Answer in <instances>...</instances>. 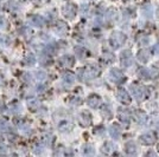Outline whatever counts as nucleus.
Listing matches in <instances>:
<instances>
[{
  "label": "nucleus",
  "instance_id": "nucleus-20",
  "mask_svg": "<svg viewBox=\"0 0 159 157\" xmlns=\"http://www.w3.org/2000/svg\"><path fill=\"white\" fill-rule=\"evenodd\" d=\"M106 131V129L102 126V125H100V126H98L96 129H95V134H103Z\"/></svg>",
  "mask_w": 159,
  "mask_h": 157
},
{
  "label": "nucleus",
  "instance_id": "nucleus-4",
  "mask_svg": "<svg viewBox=\"0 0 159 157\" xmlns=\"http://www.w3.org/2000/svg\"><path fill=\"white\" fill-rule=\"evenodd\" d=\"M109 78L112 79L114 83H116V84L124 83V82L126 80L125 74L120 71V70H118L116 67H114V69H112V70H111V72H109Z\"/></svg>",
  "mask_w": 159,
  "mask_h": 157
},
{
  "label": "nucleus",
  "instance_id": "nucleus-12",
  "mask_svg": "<svg viewBox=\"0 0 159 157\" xmlns=\"http://www.w3.org/2000/svg\"><path fill=\"white\" fill-rule=\"evenodd\" d=\"M114 150H115V144L113 143V142H105V144L101 148V151L105 155H111Z\"/></svg>",
  "mask_w": 159,
  "mask_h": 157
},
{
  "label": "nucleus",
  "instance_id": "nucleus-9",
  "mask_svg": "<svg viewBox=\"0 0 159 157\" xmlns=\"http://www.w3.org/2000/svg\"><path fill=\"white\" fill-rule=\"evenodd\" d=\"M125 152H126L127 155H129V156H134V155H137V152H138V149H137V145L134 142H127L125 144Z\"/></svg>",
  "mask_w": 159,
  "mask_h": 157
},
{
  "label": "nucleus",
  "instance_id": "nucleus-15",
  "mask_svg": "<svg viewBox=\"0 0 159 157\" xmlns=\"http://www.w3.org/2000/svg\"><path fill=\"white\" fill-rule=\"evenodd\" d=\"M135 121L139 123V124H145L147 122V115L144 111H135Z\"/></svg>",
  "mask_w": 159,
  "mask_h": 157
},
{
  "label": "nucleus",
  "instance_id": "nucleus-19",
  "mask_svg": "<svg viewBox=\"0 0 159 157\" xmlns=\"http://www.w3.org/2000/svg\"><path fill=\"white\" fill-rule=\"evenodd\" d=\"M138 41L140 43V45H146V44L148 43V38H147L146 36H144V37H143V39L138 38Z\"/></svg>",
  "mask_w": 159,
  "mask_h": 157
},
{
  "label": "nucleus",
  "instance_id": "nucleus-14",
  "mask_svg": "<svg viewBox=\"0 0 159 157\" xmlns=\"http://www.w3.org/2000/svg\"><path fill=\"white\" fill-rule=\"evenodd\" d=\"M88 104L90 105L92 108H98L101 104V97L98 96V95H92L88 98Z\"/></svg>",
  "mask_w": 159,
  "mask_h": 157
},
{
  "label": "nucleus",
  "instance_id": "nucleus-2",
  "mask_svg": "<svg viewBox=\"0 0 159 157\" xmlns=\"http://www.w3.org/2000/svg\"><path fill=\"white\" fill-rule=\"evenodd\" d=\"M129 90L132 92L133 97L137 99L138 102H141L145 98H147V93H146V87L141 86L138 83H133L129 86Z\"/></svg>",
  "mask_w": 159,
  "mask_h": 157
},
{
  "label": "nucleus",
  "instance_id": "nucleus-18",
  "mask_svg": "<svg viewBox=\"0 0 159 157\" xmlns=\"http://www.w3.org/2000/svg\"><path fill=\"white\" fill-rule=\"evenodd\" d=\"M101 113H102V116L105 118H111L112 117V110H111V106L109 105H105L103 108H102V110H101Z\"/></svg>",
  "mask_w": 159,
  "mask_h": 157
},
{
  "label": "nucleus",
  "instance_id": "nucleus-21",
  "mask_svg": "<svg viewBox=\"0 0 159 157\" xmlns=\"http://www.w3.org/2000/svg\"><path fill=\"white\" fill-rule=\"evenodd\" d=\"M154 51H156V53L159 52V43L157 44V46H154Z\"/></svg>",
  "mask_w": 159,
  "mask_h": 157
},
{
  "label": "nucleus",
  "instance_id": "nucleus-11",
  "mask_svg": "<svg viewBox=\"0 0 159 157\" xmlns=\"http://www.w3.org/2000/svg\"><path fill=\"white\" fill-rule=\"evenodd\" d=\"M119 118L121 122H124L126 124H129V122H131V112L128 111V110H126V109H120Z\"/></svg>",
  "mask_w": 159,
  "mask_h": 157
},
{
  "label": "nucleus",
  "instance_id": "nucleus-7",
  "mask_svg": "<svg viewBox=\"0 0 159 157\" xmlns=\"http://www.w3.org/2000/svg\"><path fill=\"white\" fill-rule=\"evenodd\" d=\"M151 56H152V53H151L150 49H141L139 52H138V54H137V58L141 63H146V62L150 60Z\"/></svg>",
  "mask_w": 159,
  "mask_h": 157
},
{
  "label": "nucleus",
  "instance_id": "nucleus-10",
  "mask_svg": "<svg viewBox=\"0 0 159 157\" xmlns=\"http://www.w3.org/2000/svg\"><path fill=\"white\" fill-rule=\"evenodd\" d=\"M107 21L108 23H115L116 20H118V11L114 8V7H111V8H108V11H107Z\"/></svg>",
  "mask_w": 159,
  "mask_h": 157
},
{
  "label": "nucleus",
  "instance_id": "nucleus-16",
  "mask_svg": "<svg viewBox=\"0 0 159 157\" xmlns=\"http://www.w3.org/2000/svg\"><path fill=\"white\" fill-rule=\"evenodd\" d=\"M98 76H100V69L99 67H95V66H90L88 72H87V78L92 79L98 77Z\"/></svg>",
  "mask_w": 159,
  "mask_h": 157
},
{
  "label": "nucleus",
  "instance_id": "nucleus-23",
  "mask_svg": "<svg viewBox=\"0 0 159 157\" xmlns=\"http://www.w3.org/2000/svg\"><path fill=\"white\" fill-rule=\"evenodd\" d=\"M158 130H159V124H158Z\"/></svg>",
  "mask_w": 159,
  "mask_h": 157
},
{
  "label": "nucleus",
  "instance_id": "nucleus-1",
  "mask_svg": "<svg viewBox=\"0 0 159 157\" xmlns=\"http://www.w3.org/2000/svg\"><path fill=\"white\" fill-rule=\"evenodd\" d=\"M127 40V36L125 33L120 32V31H114L109 37V44L113 49H119L120 46H122Z\"/></svg>",
  "mask_w": 159,
  "mask_h": 157
},
{
  "label": "nucleus",
  "instance_id": "nucleus-5",
  "mask_svg": "<svg viewBox=\"0 0 159 157\" xmlns=\"http://www.w3.org/2000/svg\"><path fill=\"white\" fill-rule=\"evenodd\" d=\"M140 142L144 144V145H153V144L157 142V138L154 136L153 132H146V134H143L140 136Z\"/></svg>",
  "mask_w": 159,
  "mask_h": 157
},
{
  "label": "nucleus",
  "instance_id": "nucleus-8",
  "mask_svg": "<svg viewBox=\"0 0 159 157\" xmlns=\"http://www.w3.org/2000/svg\"><path fill=\"white\" fill-rule=\"evenodd\" d=\"M121 126H120L118 123H113L111 126H109V135L111 137L114 138V139H118L121 136Z\"/></svg>",
  "mask_w": 159,
  "mask_h": 157
},
{
  "label": "nucleus",
  "instance_id": "nucleus-22",
  "mask_svg": "<svg viewBox=\"0 0 159 157\" xmlns=\"http://www.w3.org/2000/svg\"><path fill=\"white\" fill-rule=\"evenodd\" d=\"M157 15H158V18H159V8H158V11H157Z\"/></svg>",
  "mask_w": 159,
  "mask_h": 157
},
{
  "label": "nucleus",
  "instance_id": "nucleus-17",
  "mask_svg": "<svg viewBox=\"0 0 159 157\" xmlns=\"http://www.w3.org/2000/svg\"><path fill=\"white\" fill-rule=\"evenodd\" d=\"M114 59H115V57H114V54L111 52H105L103 53V56H102V60H103L106 64H111V63H113Z\"/></svg>",
  "mask_w": 159,
  "mask_h": 157
},
{
  "label": "nucleus",
  "instance_id": "nucleus-3",
  "mask_svg": "<svg viewBox=\"0 0 159 157\" xmlns=\"http://www.w3.org/2000/svg\"><path fill=\"white\" fill-rule=\"evenodd\" d=\"M120 64L122 67H129V66L133 64V56L131 51H128V50H125V51H122V52L120 53Z\"/></svg>",
  "mask_w": 159,
  "mask_h": 157
},
{
  "label": "nucleus",
  "instance_id": "nucleus-6",
  "mask_svg": "<svg viewBox=\"0 0 159 157\" xmlns=\"http://www.w3.org/2000/svg\"><path fill=\"white\" fill-rule=\"evenodd\" d=\"M116 98L119 100L120 103H122V104H129L131 103V96H129V93L125 90V89H120L119 91L116 92Z\"/></svg>",
  "mask_w": 159,
  "mask_h": 157
},
{
  "label": "nucleus",
  "instance_id": "nucleus-13",
  "mask_svg": "<svg viewBox=\"0 0 159 157\" xmlns=\"http://www.w3.org/2000/svg\"><path fill=\"white\" fill-rule=\"evenodd\" d=\"M152 72L150 71L148 69H146V67H140L138 69V76H139L141 79H151L152 78V74H151Z\"/></svg>",
  "mask_w": 159,
  "mask_h": 157
}]
</instances>
